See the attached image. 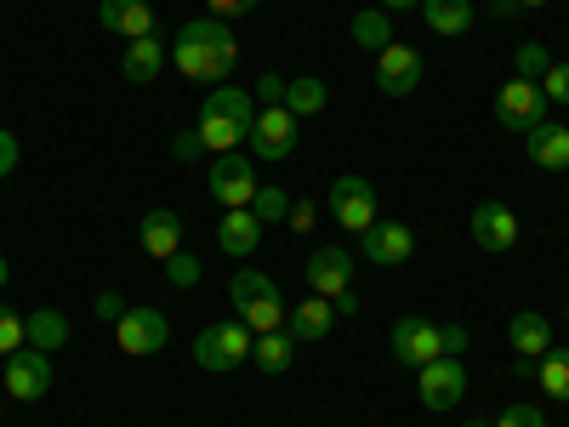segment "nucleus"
I'll list each match as a JSON object with an SVG mask.
<instances>
[{"instance_id": "6e6552de", "label": "nucleus", "mask_w": 569, "mask_h": 427, "mask_svg": "<svg viewBox=\"0 0 569 427\" xmlns=\"http://www.w3.org/2000/svg\"><path fill=\"white\" fill-rule=\"evenodd\" d=\"M388 348H393V359H399V365L421 370V365H433V359L445 354V337H439V325H433V319L405 314V319H393V337H388Z\"/></svg>"}, {"instance_id": "f704fd0d", "label": "nucleus", "mask_w": 569, "mask_h": 427, "mask_svg": "<svg viewBox=\"0 0 569 427\" xmlns=\"http://www.w3.org/2000/svg\"><path fill=\"white\" fill-rule=\"evenodd\" d=\"M284 86H291L284 75H262V80L251 86V98H257L262 109H284Z\"/></svg>"}, {"instance_id": "c756f323", "label": "nucleus", "mask_w": 569, "mask_h": 427, "mask_svg": "<svg viewBox=\"0 0 569 427\" xmlns=\"http://www.w3.org/2000/svg\"><path fill=\"white\" fill-rule=\"evenodd\" d=\"M251 217L268 228V222H284L291 217V200H284V188H273V182H262L257 188V200H251Z\"/></svg>"}, {"instance_id": "20e7f679", "label": "nucleus", "mask_w": 569, "mask_h": 427, "mask_svg": "<svg viewBox=\"0 0 569 427\" xmlns=\"http://www.w3.org/2000/svg\"><path fill=\"white\" fill-rule=\"evenodd\" d=\"M251 342H257V337H251L240 319H217V325H206L200 337H194V365L211 370V376L240 370V365L251 359Z\"/></svg>"}, {"instance_id": "a878e982", "label": "nucleus", "mask_w": 569, "mask_h": 427, "mask_svg": "<svg viewBox=\"0 0 569 427\" xmlns=\"http://www.w3.org/2000/svg\"><path fill=\"white\" fill-rule=\"evenodd\" d=\"M23 325H29V348H40V354H58L69 342V319L58 308H34Z\"/></svg>"}, {"instance_id": "37998d69", "label": "nucleus", "mask_w": 569, "mask_h": 427, "mask_svg": "<svg viewBox=\"0 0 569 427\" xmlns=\"http://www.w3.org/2000/svg\"><path fill=\"white\" fill-rule=\"evenodd\" d=\"M330 308H337V319H353V314H359L365 302H359L353 291H342V297H337V302H330Z\"/></svg>"}, {"instance_id": "7ed1b4c3", "label": "nucleus", "mask_w": 569, "mask_h": 427, "mask_svg": "<svg viewBox=\"0 0 569 427\" xmlns=\"http://www.w3.org/2000/svg\"><path fill=\"white\" fill-rule=\"evenodd\" d=\"M228 297L233 308H240V325L251 330V337H268V330H284V297H279V285L262 274V268H233L228 279Z\"/></svg>"}, {"instance_id": "c03bdc74", "label": "nucleus", "mask_w": 569, "mask_h": 427, "mask_svg": "<svg viewBox=\"0 0 569 427\" xmlns=\"http://www.w3.org/2000/svg\"><path fill=\"white\" fill-rule=\"evenodd\" d=\"M382 12H405V7H421V0H376Z\"/></svg>"}, {"instance_id": "a19ab883", "label": "nucleus", "mask_w": 569, "mask_h": 427, "mask_svg": "<svg viewBox=\"0 0 569 427\" xmlns=\"http://www.w3.org/2000/svg\"><path fill=\"white\" fill-rule=\"evenodd\" d=\"M211 7V18H240V12H257L262 0H206Z\"/></svg>"}, {"instance_id": "c9c22d12", "label": "nucleus", "mask_w": 569, "mask_h": 427, "mask_svg": "<svg viewBox=\"0 0 569 427\" xmlns=\"http://www.w3.org/2000/svg\"><path fill=\"white\" fill-rule=\"evenodd\" d=\"M490 427H547V416H541L536 405H507Z\"/></svg>"}, {"instance_id": "58836bf2", "label": "nucleus", "mask_w": 569, "mask_h": 427, "mask_svg": "<svg viewBox=\"0 0 569 427\" xmlns=\"http://www.w3.org/2000/svg\"><path fill=\"white\" fill-rule=\"evenodd\" d=\"M284 222H291V234H308L319 222V206L313 200H291V217H284Z\"/></svg>"}, {"instance_id": "39448f33", "label": "nucleus", "mask_w": 569, "mask_h": 427, "mask_svg": "<svg viewBox=\"0 0 569 427\" xmlns=\"http://www.w3.org/2000/svg\"><path fill=\"white\" fill-rule=\"evenodd\" d=\"M206 188H211V200H217L222 211H240V206H251V200H257L262 177H257L251 155L228 149V155H217V160H211V171H206Z\"/></svg>"}, {"instance_id": "ea45409f", "label": "nucleus", "mask_w": 569, "mask_h": 427, "mask_svg": "<svg viewBox=\"0 0 569 427\" xmlns=\"http://www.w3.org/2000/svg\"><path fill=\"white\" fill-rule=\"evenodd\" d=\"M171 155H177V160H194V155H206L200 131H177V137H171Z\"/></svg>"}, {"instance_id": "8fccbe9b", "label": "nucleus", "mask_w": 569, "mask_h": 427, "mask_svg": "<svg viewBox=\"0 0 569 427\" xmlns=\"http://www.w3.org/2000/svg\"><path fill=\"white\" fill-rule=\"evenodd\" d=\"M563 319H569V308H563Z\"/></svg>"}, {"instance_id": "7c9ffc66", "label": "nucleus", "mask_w": 569, "mask_h": 427, "mask_svg": "<svg viewBox=\"0 0 569 427\" xmlns=\"http://www.w3.org/2000/svg\"><path fill=\"white\" fill-rule=\"evenodd\" d=\"M547 63H552L547 46H541V40H525V46H518V58H512V75H518V80H541Z\"/></svg>"}, {"instance_id": "bb28decb", "label": "nucleus", "mask_w": 569, "mask_h": 427, "mask_svg": "<svg viewBox=\"0 0 569 427\" xmlns=\"http://www.w3.org/2000/svg\"><path fill=\"white\" fill-rule=\"evenodd\" d=\"M353 46H359V52H382V46H393V18L382 7L353 12Z\"/></svg>"}, {"instance_id": "b1692460", "label": "nucleus", "mask_w": 569, "mask_h": 427, "mask_svg": "<svg viewBox=\"0 0 569 427\" xmlns=\"http://www.w3.org/2000/svg\"><path fill=\"white\" fill-rule=\"evenodd\" d=\"M291 359H297V337H291V330H268V337L251 342V365L268 370V376H284Z\"/></svg>"}, {"instance_id": "5701e85b", "label": "nucleus", "mask_w": 569, "mask_h": 427, "mask_svg": "<svg viewBox=\"0 0 569 427\" xmlns=\"http://www.w3.org/2000/svg\"><path fill=\"white\" fill-rule=\"evenodd\" d=\"M166 46H160V34H149V40H126V58H120V75L131 80V86H149V80H160V69H166Z\"/></svg>"}, {"instance_id": "4be33fe9", "label": "nucleus", "mask_w": 569, "mask_h": 427, "mask_svg": "<svg viewBox=\"0 0 569 427\" xmlns=\"http://www.w3.org/2000/svg\"><path fill=\"white\" fill-rule=\"evenodd\" d=\"M330 325H337V308H330V297H308V302H297L291 314H284V330H291L297 342H325Z\"/></svg>"}, {"instance_id": "cd10ccee", "label": "nucleus", "mask_w": 569, "mask_h": 427, "mask_svg": "<svg viewBox=\"0 0 569 427\" xmlns=\"http://www.w3.org/2000/svg\"><path fill=\"white\" fill-rule=\"evenodd\" d=\"M536 383H541V394H552L558 405H569V348H547L536 359Z\"/></svg>"}, {"instance_id": "393cba45", "label": "nucleus", "mask_w": 569, "mask_h": 427, "mask_svg": "<svg viewBox=\"0 0 569 427\" xmlns=\"http://www.w3.org/2000/svg\"><path fill=\"white\" fill-rule=\"evenodd\" d=\"M421 18L433 34H467L472 29V0H421Z\"/></svg>"}, {"instance_id": "f3484780", "label": "nucleus", "mask_w": 569, "mask_h": 427, "mask_svg": "<svg viewBox=\"0 0 569 427\" xmlns=\"http://www.w3.org/2000/svg\"><path fill=\"white\" fill-rule=\"evenodd\" d=\"M98 23H103V34L149 40V34H154V7H142V0H103V7H98Z\"/></svg>"}, {"instance_id": "423d86ee", "label": "nucleus", "mask_w": 569, "mask_h": 427, "mask_svg": "<svg viewBox=\"0 0 569 427\" xmlns=\"http://www.w3.org/2000/svg\"><path fill=\"white\" fill-rule=\"evenodd\" d=\"M496 120H501L507 131L525 137V131H536L541 120H552V103L541 98L536 80H518V75H512V80L496 91Z\"/></svg>"}, {"instance_id": "e433bc0d", "label": "nucleus", "mask_w": 569, "mask_h": 427, "mask_svg": "<svg viewBox=\"0 0 569 427\" xmlns=\"http://www.w3.org/2000/svg\"><path fill=\"white\" fill-rule=\"evenodd\" d=\"M18 160H23V149H18V137L0 126V182H7L12 171H18Z\"/></svg>"}, {"instance_id": "412c9836", "label": "nucleus", "mask_w": 569, "mask_h": 427, "mask_svg": "<svg viewBox=\"0 0 569 427\" xmlns=\"http://www.w3.org/2000/svg\"><path fill=\"white\" fill-rule=\"evenodd\" d=\"M507 342H512V354H518V359H541V354L552 348V319H547V314H536V308L512 314Z\"/></svg>"}, {"instance_id": "6ab92c4d", "label": "nucleus", "mask_w": 569, "mask_h": 427, "mask_svg": "<svg viewBox=\"0 0 569 427\" xmlns=\"http://www.w3.org/2000/svg\"><path fill=\"white\" fill-rule=\"evenodd\" d=\"M137 246L149 251V257H171V251H182V217L177 211H166V206H154L149 217L137 222Z\"/></svg>"}, {"instance_id": "dca6fc26", "label": "nucleus", "mask_w": 569, "mask_h": 427, "mask_svg": "<svg viewBox=\"0 0 569 427\" xmlns=\"http://www.w3.org/2000/svg\"><path fill=\"white\" fill-rule=\"evenodd\" d=\"M308 285H313V297H330L337 302L342 291H353V257L342 246H325L308 257Z\"/></svg>"}, {"instance_id": "0eeeda50", "label": "nucleus", "mask_w": 569, "mask_h": 427, "mask_svg": "<svg viewBox=\"0 0 569 427\" xmlns=\"http://www.w3.org/2000/svg\"><path fill=\"white\" fill-rule=\"evenodd\" d=\"M114 342H120V354H131V359H149V354H160V348L171 342V319H166L160 308H126V314L114 319Z\"/></svg>"}, {"instance_id": "ddd939ff", "label": "nucleus", "mask_w": 569, "mask_h": 427, "mask_svg": "<svg viewBox=\"0 0 569 427\" xmlns=\"http://www.w3.org/2000/svg\"><path fill=\"white\" fill-rule=\"evenodd\" d=\"M416 376H421V405L427 410H456L467 399V365L450 359V354H439L433 365H421Z\"/></svg>"}, {"instance_id": "c85d7f7f", "label": "nucleus", "mask_w": 569, "mask_h": 427, "mask_svg": "<svg viewBox=\"0 0 569 427\" xmlns=\"http://www.w3.org/2000/svg\"><path fill=\"white\" fill-rule=\"evenodd\" d=\"M284 109H291L297 120H313L325 109V80L319 75H297L291 86H284Z\"/></svg>"}, {"instance_id": "f03ea898", "label": "nucleus", "mask_w": 569, "mask_h": 427, "mask_svg": "<svg viewBox=\"0 0 569 427\" xmlns=\"http://www.w3.org/2000/svg\"><path fill=\"white\" fill-rule=\"evenodd\" d=\"M251 126H257V98L246 86H233V80H222V86H211L206 91V109H200V142H206V155H228V149H240V142L251 137Z\"/></svg>"}, {"instance_id": "1a4fd4ad", "label": "nucleus", "mask_w": 569, "mask_h": 427, "mask_svg": "<svg viewBox=\"0 0 569 427\" xmlns=\"http://www.w3.org/2000/svg\"><path fill=\"white\" fill-rule=\"evenodd\" d=\"M52 383H58L52 354H40V348H18V354H7V394H12V399L34 405V399L52 394Z\"/></svg>"}, {"instance_id": "4c0bfd02", "label": "nucleus", "mask_w": 569, "mask_h": 427, "mask_svg": "<svg viewBox=\"0 0 569 427\" xmlns=\"http://www.w3.org/2000/svg\"><path fill=\"white\" fill-rule=\"evenodd\" d=\"M91 314H98L103 325H114V319L126 314V297H120V291H98V302H91Z\"/></svg>"}, {"instance_id": "79ce46f5", "label": "nucleus", "mask_w": 569, "mask_h": 427, "mask_svg": "<svg viewBox=\"0 0 569 427\" xmlns=\"http://www.w3.org/2000/svg\"><path fill=\"white\" fill-rule=\"evenodd\" d=\"M439 337H445V354H450V359L467 354V325H439Z\"/></svg>"}, {"instance_id": "a211bd4d", "label": "nucleus", "mask_w": 569, "mask_h": 427, "mask_svg": "<svg viewBox=\"0 0 569 427\" xmlns=\"http://www.w3.org/2000/svg\"><path fill=\"white\" fill-rule=\"evenodd\" d=\"M262 246V222L251 217V206H240V211H228L222 222H217V251L222 257H233V262H246L251 251Z\"/></svg>"}, {"instance_id": "aec40b11", "label": "nucleus", "mask_w": 569, "mask_h": 427, "mask_svg": "<svg viewBox=\"0 0 569 427\" xmlns=\"http://www.w3.org/2000/svg\"><path fill=\"white\" fill-rule=\"evenodd\" d=\"M525 155H530L541 171H569V126L541 120L536 131H525Z\"/></svg>"}, {"instance_id": "de8ad7c7", "label": "nucleus", "mask_w": 569, "mask_h": 427, "mask_svg": "<svg viewBox=\"0 0 569 427\" xmlns=\"http://www.w3.org/2000/svg\"><path fill=\"white\" fill-rule=\"evenodd\" d=\"M512 7H547V0H512Z\"/></svg>"}, {"instance_id": "09e8293b", "label": "nucleus", "mask_w": 569, "mask_h": 427, "mask_svg": "<svg viewBox=\"0 0 569 427\" xmlns=\"http://www.w3.org/2000/svg\"><path fill=\"white\" fill-rule=\"evenodd\" d=\"M467 427H490V421H479V416H472V421H467Z\"/></svg>"}, {"instance_id": "9b49d317", "label": "nucleus", "mask_w": 569, "mask_h": 427, "mask_svg": "<svg viewBox=\"0 0 569 427\" xmlns=\"http://www.w3.org/2000/svg\"><path fill=\"white\" fill-rule=\"evenodd\" d=\"M330 217H337L348 234H365L376 222V188L359 171H342L337 182H330Z\"/></svg>"}, {"instance_id": "a18cd8bd", "label": "nucleus", "mask_w": 569, "mask_h": 427, "mask_svg": "<svg viewBox=\"0 0 569 427\" xmlns=\"http://www.w3.org/2000/svg\"><path fill=\"white\" fill-rule=\"evenodd\" d=\"M490 12H496V18H512L518 7H512V0H490Z\"/></svg>"}, {"instance_id": "2eb2a0df", "label": "nucleus", "mask_w": 569, "mask_h": 427, "mask_svg": "<svg viewBox=\"0 0 569 427\" xmlns=\"http://www.w3.org/2000/svg\"><path fill=\"white\" fill-rule=\"evenodd\" d=\"M467 234H472V246H479V251H512L518 246V217H512V206L485 200V206H472Z\"/></svg>"}, {"instance_id": "f8f14e48", "label": "nucleus", "mask_w": 569, "mask_h": 427, "mask_svg": "<svg viewBox=\"0 0 569 427\" xmlns=\"http://www.w3.org/2000/svg\"><path fill=\"white\" fill-rule=\"evenodd\" d=\"M297 137H302V120L291 115V109H262L257 115V126H251V160H284V155H291L297 149Z\"/></svg>"}, {"instance_id": "4468645a", "label": "nucleus", "mask_w": 569, "mask_h": 427, "mask_svg": "<svg viewBox=\"0 0 569 427\" xmlns=\"http://www.w3.org/2000/svg\"><path fill=\"white\" fill-rule=\"evenodd\" d=\"M421 52L410 40H393V46H382V52H376V86L388 91V98H410V91L421 86Z\"/></svg>"}, {"instance_id": "49530a36", "label": "nucleus", "mask_w": 569, "mask_h": 427, "mask_svg": "<svg viewBox=\"0 0 569 427\" xmlns=\"http://www.w3.org/2000/svg\"><path fill=\"white\" fill-rule=\"evenodd\" d=\"M7 279H12V262H7V257H0V291H7Z\"/></svg>"}, {"instance_id": "2f4dec72", "label": "nucleus", "mask_w": 569, "mask_h": 427, "mask_svg": "<svg viewBox=\"0 0 569 427\" xmlns=\"http://www.w3.org/2000/svg\"><path fill=\"white\" fill-rule=\"evenodd\" d=\"M200 274H206V268H200V257H188V251H171V257H166V279L177 285V291L200 285Z\"/></svg>"}, {"instance_id": "72a5a7b5", "label": "nucleus", "mask_w": 569, "mask_h": 427, "mask_svg": "<svg viewBox=\"0 0 569 427\" xmlns=\"http://www.w3.org/2000/svg\"><path fill=\"white\" fill-rule=\"evenodd\" d=\"M18 348H29V325H23V314L0 308V354H18Z\"/></svg>"}, {"instance_id": "f257e3e1", "label": "nucleus", "mask_w": 569, "mask_h": 427, "mask_svg": "<svg viewBox=\"0 0 569 427\" xmlns=\"http://www.w3.org/2000/svg\"><path fill=\"white\" fill-rule=\"evenodd\" d=\"M171 63L188 80H228L233 63H240V34L228 29V18H188L171 40Z\"/></svg>"}, {"instance_id": "9d476101", "label": "nucleus", "mask_w": 569, "mask_h": 427, "mask_svg": "<svg viewBox=\"0 0 569 427\" xmlns=\"http://www.w3.org/2000/svg\"><path fill=\"white\" fill-rule=\"evenodd\" d=\"M359 251H365V262H376V268H405V262L416 257V234H410V222L376 217V222L359 234Z\"/></svg>"}, {"instance_id": "473e14b6", "label": "nucleus", "mask_w": 569, "mask_h": 427, "mask_svg": "<svg viewBox=\"0 0 569 427\" xmlns=\"http://www.w3.org/2000/svg\"><path fill=\"white\" fill-rule=\"evenodd\" d=\"M536 86H541V98H547V103L569 109V63H547V75H541Z\"/></svg>"}]
</instances>
